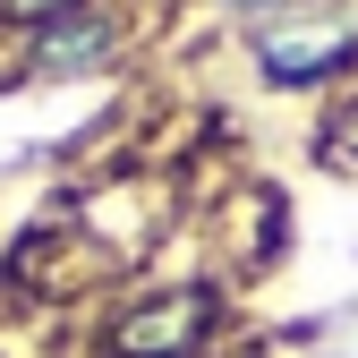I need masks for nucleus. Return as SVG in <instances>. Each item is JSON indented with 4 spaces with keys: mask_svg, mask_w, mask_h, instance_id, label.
<instances>
[{
    "mask_svg": "<svg viewBox=\"0 0 358 358\" xmlns=\"http://www.w3.org/2000/svg\"><path fill=\"white\" fill-rule=\"evenodd\" d=\"M248 52H256V69L273 77V85H333V77L358 60V26L324 9V17H290V26H264V34L248 43Z\"/></svg>",
    "mask_w": 358,
    "mask_h": 358,
    "instance_id": "nucleus-2",
    "label": "nucleus"
},
{
    "mask_svg": "<svg viewBox=\"0 0 358 358\" xmlns=\"http://www.w3.org/2000/svg\"><path fill=\"white\" fill-rule=\"evenodd\" d=\"M77 9V0H0V17H9V26H60Z\"/></svg>",
    "mask_w": 358,
    "mask_h": 358,
    "instance_id": "nucleus-4",
    "label": "nucleus"
},
{
    "mask_svg": "<svg viewBox=\"0 0 358 358\" xmlns=\"http://www.w3.org/2000/svg\"><path fill=\"white\" fill-rule=\"evenodd\" d=\"M213 324H222V299H213L205 282H179V290L137 299L128 316H111L103 350H111V358H196V350L213 341Z\"/></svg>",
    "mask_w": 358,
    "mask_h": 358,
    "instance_id": "nucleus-1",
    "label": "nucleus"
},
{
    "mask_svg": "<svg viewBox=\"0 0 358 358\" xmlns=\"http://www.w3.org/2000/svg\"><path fill=\"white\" fill-rule=\"evenodd\" d=\"M324 162H333V171H358V103L333 111V128H324Z\"/></svg>",
    "mask_w": 358,
    "mask_h": 358,
    "instance_id": "nucleus-3",
    "label": "nucleus"
},
{
    "mask_svg": "<svg viewBox=\"0 0 358 358\" xmlns=\"http://www.w3.org/2000/svg\"><path fill=\"white\" fill-rule=\"evenodd\" d=\"M231 9H282V0H231Z\"/></svg>",
    "mask_w": 358,
    "mask_h": 358,
    "instance_id": "nucleus-5",
    "label": "nucleus"
}]
</instances>
